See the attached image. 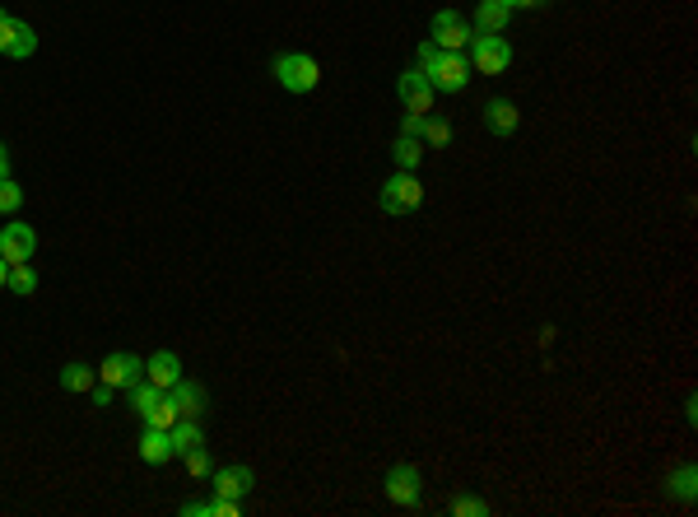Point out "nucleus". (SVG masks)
Masks as SVG:
<instances>
[{
    "label": "nucleus",
    "instance_id": "f257e3e1",
    "mask_svg": "<svg viewBox=\"0 0 698 517\" xmlns=\"http://www.w3.org/2000/svg\"><path fill=\"white\" fill-rule=\"evenodd\" d=\"M415 66L429 75L433 94H466V84H470V61H466L461 52H443V47H433V42H419Z\"/></svg>",
    "mask_w": 698,
    "mask_h": 517
},
{
    "label": "nucleus",
    "instance_id": "f03ea898",
    "mask_svg": "<svg viewBox=\"0 0 698 517\" xmlns=\"http://www.w3.org/2000/svg\"><path fill=\"white\" fill-rule=\"evenodd\" d=\"M270 70H275V80H280L284 94H312V89L322 84V66H317V56H308V52H280Z\"/></svg>",
    "mask_w": 698,
    "mask_h": 517
},
{
    "label": "nucleus",
    "instance_id": "7ed1b4c3",
    "mask_svg": "<svg viewBox=\"0 0 698 517\" xmlns=\"http://www.w3.org/2000/svg\"><path fill=\"white\" fill-rule=\"evenodd\" d=\"M377 205L387 210V215H410V210H419L424 205V182H419L415 173H396L382 182V191H377Z\"/></svg>",
    "mask_w": 698,
    "mask_h": 517
},
{
    "label": "nucleus",
    "instance_id": "20e7f679",
    "mask_svg": "<svg viewBox=\"0 0 698 517\" xmlns=\"http://www.w3.org/2000/svg\"><path fill=\"white\" fill-rule=\"evenodd\" d=\"M470 70H480V75H503L512 66V42L503 33H475L470 38Z\"/></svg>",
    "mask_w": 698,
    "mask_h": 517
},
{
    "label": "nucleus",
    "instance_id": "39448f33",
    "mask_svg": "<svg viewBox=\"0 0 698 517\" xmlns=\"http://www.w3.org/2000/svg\"><path fill=\"white\" fill-rule=\"evenodd\" d=\"M98 382H108L112 392H131L135 382H145V359L131 350H112L103 364H98Z\"/></svg>",
    "mask_w": 698,
    "mask_h": 517
},
{
    "label": "nucleus",
    "instance_id": "423d86ee",
    "mask_svg": "<svg viewBox=\"0 0 698 517\" xmlns=\"http://www.w3.org/2000/svg\"><path fill=\"white\" fill-rule=\"evenodd\" d=\"M470 38H475V28H470L466 14L457 10H438L429 24V42L433 47H443V52H461V47H470Z\"/></svg>",
    "mask_w": 698,
    "mask_h": 517
},
{
    "label": "nucleus",
    "instance_id": "0eeeda50",
    "mask_svg": "<svg viewBox=\"0 0 698 517\" xmlns=\"http://www.w3.org/2000/svg\"><path fill=\"white\" fill-rule=\"evenodd\" d=\"M33 52H38V33H33V24L14 19V14H0V56L28 61Z\"/></svg>",
    "mask_w": 698,
    "mask_h": 517
},
{
    "label": "nucleus",
    "instance_id": "6e6552de",
    "mask_svg": "<svg viewBox=\"0 0 698 517\" xmlns=\"http://www.w3.org/2000/svg\"><path fill=\"white\" fill-rule=\"evenodd\" d=\"M382 490H387V499L396 508H415L419 494H424V480H419V471L410 462H396L387 471V480H382Z\"/></svg>",
    "mask_w": 698,
    "mask_h": 517
},
{
    "label": "nucleus",
    "instance_id": "1a4fd4ad",
    "mask_svg": "<svg viewBox=\"0 0 698 517\" xmlns=\"http://www.w3.org/2000/svg\"><path fill=\"white\" fill-rule=\"evenodd\" d=\"M210 485H215V499H233V504H242L247 494L256 490V471L252 466H215L210 471Z\"/></svg>",
    "mask_w": 698,
    "mask_h": 517
},
{
    "label": "nucleus",
    "instance_id": "9d476101",
    "mask_svg": "<svg viewBox=\"0 0 698 517\" xmlns=\"http://www.w3.org/2000/svg\"><path fill=\"white\" fill-rule=\"evenodd\" d=\"M396 94H401V103H405V112H433V84H429V75L419 66H405V75L396 80Z\"/></svg>",
    "mask_w": 698,
    "mask_h": 517
},
{
    "label": "nucleus",
    "instance_id": "9b49d317",
    "mask_svg": "<svg viewBox=\"0 0 698 517\" xmlns=\"http://www.w3.org/2000/svg\"><path fill=\"white\" fill-rule=\"evenodd\" d=\"M33 252H38V229L33 224H5L0 229V257L10 261H33Z\"/></svg>",
    "mask_w": 698,
    "mask_h": 517
},
{
    "label": "nucleus",
    "instance_id": "f8f14e48",
    "mask_svg": "<svg viewBox=\"0 0 698 517\" xmlns=\"http://www.w3.org/2000/svg\"><path fill=\"white\" fill-rule=\"evenodd\" d=\"M182 378H187V368H182V359L173 350H154L145 359V382H154L159 392H173Z\"/></svg>",
    "mask_w": 698,
    "mask_h": 517
},
{
    "label": "nucleus",
    "instance_id": "ddd939ff",
    "mask_svg": "<svg viewBox=\"0 0 698 517\" xmlns=\"http://www.w3.org/2000/svg\"><path fill=\"white\" fill-rule=\"evenodd\" d=\"M484 126H489L498 140H508L512 131L522 126V112H517L512 98H489V103H484Z\"/></svg>",
    "mask_w": 698,
    "mask_h": 517
},
{
    "label": "nucleus",
    "instance_id": "4468645a",
    "mask_svg": "<svg viewBox=\"0 0 698 517\" xmlns=\"http://www.w3.org/2000/svg\"><path fill=\"white\" fill-rule=\"evenodd\" d=\"M173 457H177V452H173V434L145 424V434H140V462H145V466H168Z\"/></svg>",
    "mask_w": 698,
    "mask_h": 517
},
{
    "label": "nucleus",
    "instance_id": "2eb2a0df",
    "mask_svg": "<svg viewBox=\"0 0 698 517\" xmlns=\"http://www.w3.org/2000/svg\"><path fill=\"white\" fill-rule=\"evenodd\" d=\"M168 396H173L177 415H187V420H201V415H205V406H210V396H205V387H201V382H196V378H182V382H177V387H173V392H168Z\"/></svg>",
    "mask_w": 698,
    "mask_h": 517
},
{
    "label": "nucleus",
    "instance_id": "dca6fc26",
    "mask_svg": "<svg viewBox=\"0 0 698 517\" xmlns=\"http://www.w3.org/2000/svg\"><path fill=\"white\" fill-rule=\"evenodd\" d=\"M508 24H512V10L503 5V0H480L475 5V33H508Z\"/></svg>",
    "mask_w": 698,
    "mask_h": 517
},
{
    "label": "nucleus",
    "instance_id": "f3484780",
    "mask_svg": "<svg viewBox=\"0 0 698 517\" xmlns=\"http://www.w3.org/2000/svg\"><path fill=\"white\" fill-rule=\"evenodd\" d=\"M168 434H173V452H177V457H187L191 448H205V429H201V420H187V415H182V420H177L173 429H168Z\"/></svg>",
    "mask_w": 698,
    "mask_h": 517
},
{
    "label": "nucleus",
    "instance_id": "a211bd4d",
    "mask_svg": "<svg viewBox=\"0 0 698 517\" xmlns=\"http://www.w3.org/2000/svg\"><path fill=\"white\" fill-rule=\"evenodd\" d=\"M94 382H98V368L80 364V359H70V364L61 368V387H66V392H94Z\"/></svg>",
    "mask_w": 698,
    "mask_h": 517
},
{
    "label": "nucleus",
    "instance_id": "6ab92c4d",
    "mask_svg": "<svg viewBox=\"0 0 698 517\" xmlns=\"http://www.w3.org/2000/svg\"><path fill=\"white\" fill-rule=\"evenodd\" d=\"M452 136H457V131H452V122H447V117H424V131H419V140H424V145H429V150H447V145H452Z\"/></svg>",
    "mask_w": 698,
    "mask_h": 517
},
{
    "label": "nucleus",
    "instance_id": "aec40b11",
    "mask_svg": "<svg viewBox=\"0 0 698 517\" xmlns=\"http://www.w3.org/2000/svg\"><path fill=\"white\" fill-rule=\"evenodd\" d=\"M391 159H396V168L415 173L419 159H424V140H415V136H396V145H391Z\"/></svg>",
    "mask_w": 698,
    "mask_h": 517
},
{
    "label": "nucleus",
    "instance_id": "412c9836",
    "mask_svg": "<svg viewBox=\"0 0 698 517\" xmlns=\"http://www.w3.org/2000/svg\"><path fill=\"white\" fill-rule=\"evenodd\" d=\"M666 490H671L680 504H694V499H698V471L685 462V466H680V471L671 476V485H666Z\"/></svg>",
    "mask_w": 698,
    "mask_h": 517
},
{
    "label": "nucleus",
    "instance_id": "4be33fe9",
    "mask_svg": "<svg viewBox=\"0 0 698 517\" xmlns=\"http://www.w3.org/2000/svg\"><path fill=\"white\" fill-rule=\"evenodd\" d=\"M5 289H14V294H33V289H38V275H33V266H28V261H14L10 266V280H5Z\"/></svg>",
    "mask_w": 698,
    "mask_h": 517
},
{
    "label": "nucleus",
    "instance_id": "5701e85b",
    "mask_svg": "<svg viewBox=\"0 0 698 517\" xmlns=\"http://www.w3.org/2000/svg\"><path fill=\"white\" fill-rule=\"evenodd\" d=\"M177 420H182V415H177V406H173V396L168 392H163L159 401H154V410L145 415V424H154V429H173Z\"/></svg>",
    "mask_w": 698,
    "mask_h": 517
},
{
    "label": "nucleus",
    "instance_id": "b1692460",
    "mask_svg": "<svg viewBox=\"0 0 698 517\" xmlns=\"http://www.w3.org/2000/svg\"><path fill=\"white\" fill-rule=\"evenodd\" d=\"M19 205H24V187L14 177H0V215H19Z\"/></svg>",
    "mask_w": 698,
    "mask_h": 517
},
{
    "label": "nucleus",
    "instance_id": "393cba45",
    "mask_svg": "<svg viewBox=\"0 0 698 517\" xmlns=\"http://www.w3.org/2000/svg\"><path fill=\"white\" fill-rule=\"evenodd\" d=\"M447 513H452V517H484V513H489V504H484L480 494H457V499L447 504Z\"/></svg>",
    "mask_w": 698,
    "mask_h": 517
},
{
    "label": "nucleus",
    "instance_id": "a878e982",
    "mask_svg": "<svg viewBox=\"0 0 698 517\" xmlns=\"http://www.w3.org/2000/svg\"><path fill=\"white\" fill-rule=\"evenodd\" d=\"M182 462H187V471L196 480H210V471H215V462H210V448H191Z\"/></svg>",
    "mask_w": 698,
    "mask_h": 517
},
{
    "label": "nucleus",
    "instance_id": "bb28decb",
    "mask_svg": "<svg viewBox=\"0 0 698 517\" xmlns=\"http://www.w3.org/2000/svg\"><path fill=\"white\" fill-rule=\"evenodd\" d=\"M424 117H429V112H405V117H401V136H415L419 140V131H424Z\"/></svg>",
    "mask_w": 698,
    "mask_h": 517
},
{
    "label": "nucleus",
    "instance_id": "cd10ccee",
    "mask_svg": "<svg viewBox=\"0 0 698 517\" xmlns=\"http://www.w3.org/2000/svg\"><path fill=\"white\" fill-rule=\"evenodd\" d=\"M508 10H540V5H550V0H503Z\"/></svg>",
    "mask_w": 698,
    "mask_h": 517
},
{
    "label": "nucleus",
    "instance_id": "c85d7f7f",
    "mask_svg": "<svg viewBox=\"0 0 698 517\" xmlns=\"http://www.w3.org/2000/svg\"><path fill=\"white\" fill-rule=\"evenodd\" d=\"M0 177H10V150L0 145Z\"/></svg>",
    "mask_w": 698,
    "mask_h": 517
},
{
    "label": "nucleus",
    "instance_id": "c756f323",
    "mask_svg": "<svg viewBox=\"0 0 698 517\" xmlns=\"http://www.w3.org/2000/svg\"><path fill=\"white\" fill-rule=\"evenodd\" d=\"M5 280H10V261L0 257V289H5Z\"/></svg>",
    "mask_w": 698,
    "mask_h": 517
},
{
    "label": "nucleus",
    "instance_id": "7c9ffc66",
    "mask_svg": "<svg viewBox=\"0 0 698 517\" xmlns=\"http://www.w3.org/2000/svg\"><path fill=\"white\" fill-rule=\"evenodd\" d=\"M0 14H5V10H0Z\"/></svg>",
    "mask_w": 698,
    "mask_h": 517
}]
</instances>
